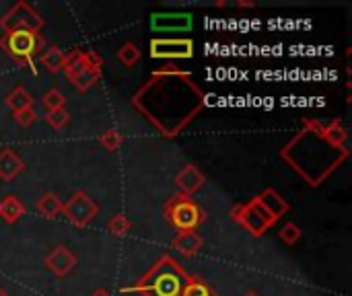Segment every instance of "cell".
<instances>
[{
	"label": "cell",
	"instance_id": "5",
	"mask_svg": "<svg viewBox=\"0 0 352 296\" xmlns=\"http://www.w3.org/2000/svg\"><path fill=\"white\" fill-rule=\"evenodd\" d=\"M43 37L35 31H6L0 37V49L6 56H10L16 64L27 66L31 74H37L35 56L39 54V49H43Z\"/></svg>",
	"mask_w": 352,
	"mask_h": 296
},
{
	"label": "cell",
	"instance_id": "8",
	"mask_svg": "<svg viewBox=\"0 0 352 296\" xmlns=\"http://www.w3.org/2000/svg\"><path fill=\"white\" fill-rule=\"evenodd\" d=\"M43 16L25 0L14 2L2 16H0V29L6 31H35L39 33L43 27Z\"/></svg>",
	"mask_w": 352,
	"mask_h": 296
},
{
	"label": "cell",
	"instance_id": "14",
	"mask_svg": "<svg viewBox=\"0 0 352 296\" xmlns=\"http://www.w3.org/2000/svg\"><path fill=\"white\" fill-rule=\"evenodd\" d=\"M25 171V161L12 150V148H2L0 150V179L2 181H12Z\"/></svg>",
	"mask_w": 352,
	"mask_h": 296
},
{
	"label": "cell",
	"instance_id": "2",
	"mask_svg": "<svg viewBox=\"0 0 352 296\" xmlns=\"http://www.w3.org/2000/svg\"><path fill=\"white\" fill-rule=\"evenodd\" d=\"M349 132L342 119L320 124L303 119V130L297 132L280 150V159L311 187H320L342 163L349 161Z\"/></svg>",
	"mask_w": 352,
	"mask_h": 296
},
{
	"label": "cell",
	"instance_id": "16",
	"mask_svg": "<svg viewBox=\"0 0 352 296\" xmlns=\"http://www.w3.org/2000/svg\"><path fill=\"white\" fill-rule=\"evenodd\" d=\"M27 214V208H25V204L16 198V196H4L2 200H0V218L6 223V225H14V223H19L23 216Z\"/></svg>",
	"mask_w": 352,
	"mask_h": 296
},
{
	"label": "cell",
	"instance_id": "13",
	"mask_svg": "<svg viewBox=\"0 0 352 296\" xmlns=\"http://www.w3.org/2000/svg\"><path fill=\"white\" fill-rule=\"evenodd\" d=\"M204 181H206L204 173H202L196 165H192V163L186 165V167H182V171L175 175V185H177L179 192L186 194V196L196 194V192L204 185Z\"/></svg>",
	"mask_w": 352,
	"mask_h": 296
},
{
	"label": "cell",
	"instance_id": "12",
	"mask_svg": "<svg viewBox=\"0 0 352 296\" xmlns=\"http://www.w3.org/2000/svg\"><path fill=\"white\" fill-rule=\"evenodd\" d=\"M151 27L157 31H186L192 27V14L186 12H159L153 14Z\"/></svg>",
	"mask_w": 352,
	"mask_h": 296
},
{
	"label": "cell",
	"instance_id": "15",
	"mask_svg": "<svg viewBox=\"0 0 352 296\" xmlns=\"http://www.w3.org/2000/svg\"><path fill=\"white\" fill-rule=\"evenodd\" d=\"M204 245V239L196 231H182L171 239V247L186 258H194Z\"/></svg>",
	"mask_w": 352,
	"mask_h": 296
},
{
	"label": "cell",
	"instance_id": "17",
	"mask_svg": "<svg viewBox=\"0 0 352 296\" xmlns=\"http://www.w3.org/2000/svg\"><path fill=\"white\" fill-rule=\"evenodd\" d=\"M35 208H37V212H39L43 218H47V220H54V218H58V216L62 214V202H60V198H58L54 192H45V194L37 200Z\"/></svg>",
	"mask_w": 352,
	"mask_h": 296
},
{
	"label": "cell",
	"instance_id": "1",
	"mask_svg": "<svg viewBox=\"0 0 352 296\" xmlns=\"http://www.w3.org/2000/svg\"><path fill=\"white\" fill-rule=\"evenodd\" d=\"M206 95L194 76L165 66L134 93L132 107L163 136L177 138L204 109Z\"/></svg>",
	"mask_w": 352,
	"mask_h": 296
},
{
	"label": "cell",
	"instance_id": "11",
	"mask_svg": "<svg viewBox=\"0 0 352 296\" xmlns=\"http://www.w3.org/2000/svg\"><path fill=\"white\" fill-rule=\"evenodd\" d=\"M43 264H45V268H47L54 276L64 278V276H68V274L76 268V255H74L68 247L56 245V247L45 255Z\"/></svg>",
	"mask_w": 352,
	"mask_h": 296
},
{
	"label": "cell",
	"instance_id": "4",
	"mask_svg": "<svg viewBox=\"0 0 352 296\" xmlns=\"http://www.w3.org/2000/svg\"><path fill=\"white\" fill-rule=\"evenodd\" d=\"M101 58L99 54L91 52V49H72L70 54H66V62H64V74L68 78V82L80 91L87 93L89 89H93L99 78H101Z\"/></svg>",
	"mask_w": 352,
	"mask_h": 296
},
{
	"label": "cell",
	"instance_id": "21",
	"mask_svg": "<svg viewBox=\"0 0 352 296\" xmlns=\"http://www.w3.org/2000/svg\"><path fill=\"white\" fill-rule=\"evenodd\" d=\"M118 60L126 66V68H134L138 62H140V58H142V52H140V47L136 45V43H132V41H126L120 49H118Z\"/></svg>",
	"mask_w": 352,
	"mask_h": 296
},
{
	"label": "cell",
	"instance_id": "10",
	"mask_svg": "<svg viewBox=\"0 0 352 296\" xmlns=\"http://www.w3.org/2000/svg\"><path fill=\"white\" fill-rule=\"evenodd\" d=\"M192 56H194V41L192 39L157 37L151 41V58H155V60H190Z\"/></svg>",
	"mask_w": 352,
	"mask_h": 296
},
{
	"label": "cell",
	"instance_id": "31",
	"mask_svg": "<svg viewBox=\"0 0 352 296\" xmlns=\"http://www.w3.org/2000/svg\"><path fill=\"white\" fill-rule=\"evenodd\" d=\"M243 296H260V295H258V293H245Z\"/></svg>",
	"mask_w": 352,
	"mask_h": 296
},
{
	"label": "cell",
	"instance_id": "24",
	"mask_svg": "<svg viewBox=\"0 0 352 296\" xmlns=\"http://www.w3.org/2000/svg\"><path fill=\"white\" fill-rule=\"evenodd\" d=\"M99 144L109 150V152H116L122 144H124V136L118 132V130H105L101 136H99Z\"/></svg>",
	"mask_w": 352,
	"mask_h": 296
},
{
	"label": "cell",
	"instance_id": "25",
	"mask_svg": "<svg viewBox=\"0 0 352 296\" xmlns=\"http://www.w3.org/2000/svg\"><path fill=\"white\" fill-rule=\"evenodd\" d=\"M45 122L50 124V128H54V130H62V128H66L68 126V122H70V113L62 107V109H56V111H47L45 113Z\"/></svg>",
	"mask_w": 352,
	"mask_h": 296
},
{
	"label": "cell",
	"instance_id": "7",
	"mask_svg": "<svg viewBox=\"0 0 352 296\" xmlns=\"http://www.w3.org/2000/svg\"><path fill=\"white\" fill-rule=\"evenodd\" d=\"M163 216L167 225H171L175 231H196L204 223V212L198 206V202L192 196L175 194L171 196L163 206Z\"/></svg>",
	"mask_w": 352,
	"mask_h": 296
},
{
	"label": "cell",
	"instance_id": "30",
	"mask_svg": "<svg viewBox=\"0 0 352 296\" xmlns=\"http://www.w3.org/2000/svg\"><path fill=\"white\" fill-rule=\"evenodd\" d=\"M0 296H10V295H8V293H6L4 288H0Z\"/></svg>",
	"mask_w": 352,
	"mask_h": 296
},
{
	"label": "cell",
	"instance_id": "9",
	"mask_svg": "<svg viewBox=\"0 0 352 296\" xmlns=\"http://www.w3.org/2000/svg\"><path fill=\"white\" fill-rule=\"evenodd\" d=\"M62 214L66 216V220L76 227V229H85L91 225V220L99 214V206L97 202L85 194V192H74L68 202L62 204Z\"/></svg>",
	"mask_w": 352,
	"mask_h": 296
},
{
	"label": "cell",
	"instance_id": "19",
	"mask_svg": "<svg viewBox=\"0 0 352 296\" xmlns=\"http://www.w3.org/2000/svg\"><path fill=\"white\" fill-rule=\"evenodd\" d=\"M39 62H41V66H45V70H47V72L56 74V72H60V70L64 68L66 54H64L60 47H56V45H50L47 49H43V52H41V56H39Z\"/></svg>",
	"mask_w": 352,
	"mask_h": 296
},
{
	"label": "cell",
	"instance_id": "26",
	"mask_svg": "<svg viewBox=\"0 0 352 296\" xmlns=\"http://www.w3.org/2000/svg\"><path fill=\"white\" fill-rule=\"evenodd\" d=\"M301 229L295 225V223H287L283 229H280V233H278V237H280V241L283 243H287V245H297L299 243V239H301Z\"/></svg>",
	"mask_w": 352,
	"mask_h": 296
},
{
	"label": "cell",
	"instance_id": "23",
	"mask_svg": "<svg viewBox=\"0 0 352 296\" xmlns=\"http://www.w3.org/2000/svg\"><path fill=\"white\" fill-rule=\"evenodd\" d=\"M41 103L47 111H56V109H62L66 105V97L60 89H50L43 97H41Z\"/></svg>",
	"mask_w": 352,
	"mask_h": 296
},
{
	"label": "cell",
	"instance_id": "18",
	"mask_svg": "<svg viewBox=\"0 0 352 296\" xmlns=\"http://www.w3.org/2000/svg\"><path fill=\"white\" fill-rule=\"evenodd\" d=\"M35 99L33 95L23 87V84H16L4 99V105L12 111H19V109H25V107H33Z\"/></svg>",
	"mask_w": 352,
	"mask_h": 296
},
{
	"label": "cell",
	"instance_id": "29",
	"mask_svg": "<svg viewBox=\"0 0 352 296\" xmlns=\"http://www.w3.org/2000/svg\"><path fill=\"white\" fill-rule=\"evenodd\" d=\"M237 6H241V8H250V6H254V2H248V0H237Z\"/></svg>",
	"mask_w": 352,
	"mask_h": 296
},
{
	"label": "cell",
	"instance_id": "6",
	"mask_svg": "<svg viewBox=\"0 0 352 296\" xmlns=\"http://www.w3.org/2000/svg\"><path fill=\"white\" fill-rule=\"evenodd\" d=\"M231 220L243 227L252 237H264L276 223L278 218L268 210L260 194L252 198L250 202L237 204L231 208Z\"/></svg>",
	"mask_w": 352,
	"mask_h": 296
},
{
	"label": "cell",
	"instance_id": "27",
	"mask_svg": "<svg viewBox=\"0 0 352 296\" xmlns=\"http://www.w3.org/2000/svg\"><path fill=\"white\" fill-rule=\"evenodd\" d=\"M35 119H37V111L33 107H25V109L14 111V122L23 128H29L31 124H35Z\"/></svg>",
	"mask_w": 352,
	"mask_h": 296
},
{
	"label": "cell",
	"instance_id": "3",
	"mask_svg": "<svg viewBox=\"0 0 352 296\" xmlns=\"http://www.w3.org/2000/svg\"><path fill=\"white\" fill-rule=\"evenodd\" d=\"M188 272L182 268V264L171 255H161L146 274L136 280L130 288H124V293H138L142 296H182V291L188 282Z\"/></svg>",
	"mask_w": 352,
	"mask_h": 296
},
{
	"label": "cell",
	"instance_id": "28",
	"mask_svg": "<svg viewBox=\"0 0 352 296\" xmlns=\"http://www.w3.org/2000/svg\"><path fill=\"white\" fill-rule=\"evenodd\" d=\"M89 296H113L109 291H105V288H99V291H95V293H91Z\"/></svg>",
	"mask_w": 352,
	"mask_h": 296
},
{
	"label": "cell",
	"instance_id": "20",
	"mask_svg": "<svg viewBox=\"0 0 352 296\" xmlns=\"http://www.w3.org/2000/svg\"><path fill=\"white\" fill-rule=\"evenodd\" d=\"M182 296H217V293L200 276H188V282L182 291Z\"/></svg>",
	"mask_w": 352,
	"mask_h": 296
},
{
	"label": "cell",
	"instance_id": "22",
	"mask_svg": "<svg viewBox=\"0 0 352 296\" xmlns=\"http://www.w3.org/2000/svg\"><path fill=\"white\" fill-rule=\"evenodd\" d=\"M130 229H132V223H130L128 216L122 214V212H120V214H113V216L109 218V223H107V231H109L111 235H116V237L128 235Z\"/></svg>",
	"mask_w": 352,
	"mask_h": 296
}]
</instances>
